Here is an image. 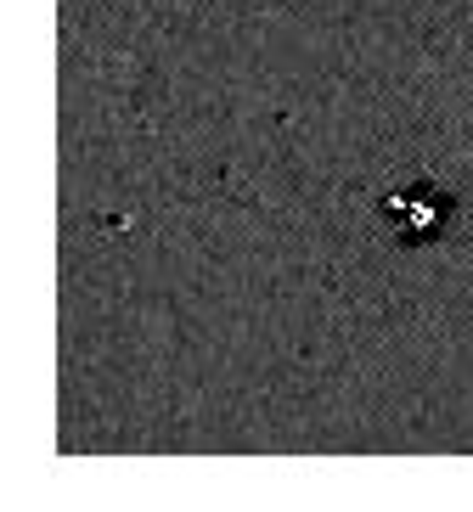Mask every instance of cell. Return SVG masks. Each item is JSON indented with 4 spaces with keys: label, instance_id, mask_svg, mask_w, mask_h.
<instances>
[{
    "label": "cell",
    "instance_id": "1",
    "mask_svg": "<svg viewBox=\"0 0 473 512\" xmlns=\"http://www.w3.org/2000/svg\"><path fill=\"white\" fill-rule=\"evenodd\" d=\"M383 220L395 226L400 242H428V237L445 231L451 203H445L440 192H428V186H406V192H395L389 203H383Z\"/></svg>",
    "mask_w": 473,
    "mask_h": 512
}]
</instances>
